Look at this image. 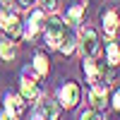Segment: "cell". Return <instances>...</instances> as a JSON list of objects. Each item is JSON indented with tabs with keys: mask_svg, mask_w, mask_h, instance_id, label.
I'll return each instance as SVG.
<instances>
[{
	"mask_svg": "<svg viewBox=\"0 0 120 120\" xmlns=\"http://www.w3.org/2000/svg\"><path fill=\"white\" fill-rule=\"evenodd\" d=\"M65 19H60V17H48L46 22H43V31H46V46L51 48V51H58V46H60V38H63L65 34Z\"/></svg>",
	"mask_w": 120,
	"mask_h": 120,
	"instance_id": "1",
	"label": "cell"
},
{
	"mask_svg": "<svg viewBox=\"0 0 120 120\" xmlns=\"http://www.w3.org/2000/svg\"><path fill=\"white\" fill-rule=\"evenodd\" d=\"M77 43H79V48H82V53L86 58H96L101 53V36H98V31L94 26H84Z\"/></svg>",
	"mask_w": 120,
	"mask_h": 120,
	"instance_id": "2",
	"label": "cell"
},
{
	"mask_svg": "<svg viewBox=\"0 0 120 120\" xmlns=\"http://www.w3.org/2000/svg\"><path fill=\"white\" fill-rule=\"evenodd\" d=\"M0 26H3V31L12 38V41H17V38L22 36V19H19L17 12H12V10H7V7H0Z\"/></svg>",
	"mask_w": 120,
	"mask_h": 120,
	"instance_id": "3",
	"label": "cell"
},
{
	"mask_svg": "<svg viewBox=\"0 0 120 120\" xmlns=\"http://www.w3.org/2000/svg\"><path fill=\"white\" fill-rule=\"evenodd\" d=\"M58 101L63 103L65 108L79 106V101H82V86H79L75 79H67V82L60 86V91H58Z\"/></svg>",
	"mask_w": 120,
	"mask_h": 120,
	"instance_id": "4",
	"label": "cell"
},
{
	"mask_svg": "<svg viewBox=\"0 0 120 120\" xmlns=\"http://www.w3.org/2000/svg\"><path fill=\"white\" fill-rule=\"evenodd\" d=\"M86 15V0H70L67 3V12H65V24L67 26H79Z\"/></svg>",
	"mask_w": 120,
	"mask_h": 120,
	"instance_id": "5",
	"label": "cell"
},
{
	"mask_svg": "<svg viewBox=\"0 0 120 120\" xmlns=\"http://www.w3.org/2000/svg\"><path fill=\"white\" fill-rule=\"evenodd\" d=\"M19 96L24 98V101H36L38 96H41V89H38V79L22 72V79H19Z\"/></svg>",
	"mask_w": 120,
	"mask_h": 120,
	"instance_id": "6",
	"label": "cell"
},
{
	"mask_svg": "<svg viewBox=\"0 0 120 120\" xmlns=\"http://www.w3.org/2000/svg\"><path fill=\"white\" fill-rule=\"evenodd\" d=\"M38 98H41V101H38V106H36V113L43 120H60L58 101H53V98H48V96H38Z\"/></svg>",
	"mask_w": 120,
	"mask_h": 120,
	"instance_id": "7",
	"label": "cell"
},
{
	"mask_svg": "<svg viewBox=\"0 0 120 120\" xmlns=\"http://www.w3.org/2000/svg\"><path fill=\"white\" fill-rule=\"evenodd\" d=\"M89 101H91V108H94V111H106V106H108L106 84H101V82L91 84V89H89Z\"/></svg>",
	"mask_w": 120,
	"mask_h": 120,
	"instance_id": "8",
	"label": "cell"
},
{
	"mask_svg": "<svg viewBox=\"0 0 120 120\" xmlns=\"http://www.w3.org/2000/svg\"><path fill=\"white\" fill-rule=\"evenodd\" d=\"M101 26H103V34H106L108 41L115 38V31L120 26V15L115 12V10H103L101 12Z\"/></svg>",
	"mask_w": 120,
	"mask_h": 120,
	"instance_id": "9",
	"label": "cell"
},
{
	"mask_svg": "<svg viewBox=\"0 0 120 120\" xmlns=\"http://www.w3.org/2000/svg\"><path fill=\"white\" fill-rule=\"evenodd\" d=\"M3 111H7L10 115H15V118H22L24 115V111H26V101L19 94H5V108Z\"/></svg>",
	"mask_w": 120,
	"mask_h": 120,
	"instance_id": "10",
	"label": "cell"
},
{
	"mask_svg": "<svg viewBox=\"0 0 120 120\" xmlns=\"http://www.w3.org/2000/svg\"><path fill=\"white\" fill-rule=\"evenodd\" d=\"M31 70L36 72V77H38V79L48 77V72H51V63H48V55L38 51V53L34 55V63H31Z\"/></svg>",
	"mask_w": 120,
	"mask_h": 120,
	"instance_id": "11",
	"label": "cell"
},
{
	"mask_svg": "<svg viewBox=\"0 0 120 120\" xmlns=\"http://www.w3.org/2000/svg\"><path fill=\"white\" fill-rule=\"evenodd\" d=\"M75 48H77V36H75V31H72V29H65L63 38H60L58 51L63 53V55H72V53H75Z\"/></svg>",
	"mask_w": 120,
	"mask_h": 120,
	"instance_id": "12",
	"label": "cell"
},
{
	"mask_svg": "<svg viewBox=\"0 0 120 120\" xmlns=\"http://www.w3.org/2000/svg\"><path fill=\"white\" fill-rule=\"evenodd\" d=\"M17 58V43L12 41V38L3 36L0 38V60H5V63H10V60Z\"/></svg>",
	"mask_w": 120,
	"mask_h": 120,
	"instance_id": "13",
	"label": "cell"
},
{
	"mask_svg": "<svg viewBox=\"0 0 120 120\" xmlns=\"http://www.w3.org/2000/svg\"><path fill=\"white\" fill-rule=\"evenodd\" d=\"M106 60H108V65H113V67L120 65V46L113 41V38L106 43Z\"/></svg>",
	"mask_w": 120,
	"mask_h": 120,
	"instance_id": "14",
	"label": "cell"
},
{
	"mask_svg": "<svg viewBox=\"0 0 120 120\" xmlns=\"http://www.w3.org/2000/svg\"><path fill=\"white\" fill-rule=\"evenodd\" d=\"M29 19H31V22H34L38 29H43V22H46V12H43L41 7H38V10H31V12H29Z\"/></svg>",
	"mask_w": 120,
	"mask_h": 120,
	"instance_id": "15",
	"label": "cell"
},
{
	"mask_svg": "<svg viewBox=\"0 0 120 120\" xmlns=\"http://www.w3.org/2000/svg\"><path fill=\"white\" fill-rule=\"evenodd\" d=\"M79 120H106V115H101V111H94V108H89L79 115Z\"/></svg>",
	"mask_w": 120,
	"mask_h": 120,
	"instance_id": "16",
	"label": "cell"
},
{
	"mask_svg": "<svg viewBox=\"0 0 120 120\" xmlns=\"http://www.w3.org/2000/svg\"><path fill=\"white\" fill-rule=\"evenodd\" d=\"M38 5H41L43 12H55L58 10V0H38Z\"/></svg>",
	"mask_w": 120,
	"mask_h": 120,
	"instance_id": "17",
	"label": "cell"
},
{
	"mask_svg": "<svg viewBox=\"0 0 120 120\" xmlns=\"http://www.w3.org/2000/svg\"><path fill=\"white\" fill-rule=\"evenodd\" d=\"M111 103H113L115 111H120V86L113 89V94H111Z\"/></svg>",
	"mask_w": 120,
	"mask_h": 120,
	"instance_id": "18",
	"label": "cell"
},
{
	"mask_svg": "<svg viewBox=\"0 0 120 120\" xmlns=\"http://www.w3.org/2000/svg\"><path fill=\"white\" fill-rule=\"evenodd\" d=\"M0 120H19V118H15V115H10L7 111H3V113H0Z\"/></svg>",
	"mask_w": 120,
	"mask_h": 120,
	"instance_id": "19",
	"label": "cell"
},
{
	"mask_svg": "<svg viewBox=\"0 0 120 120\" xmlns=\"http://www.w3.org/2000/svg\"><path fill=\"white\" fill-rule=\"evenodd\" d=\"M3 3H10V0H3Z\"/></svg>",
	"mask_w": 120,
	"mask_h": 120,
	"instance_id": "20",
	"label": "cell"
}]
</instances>
